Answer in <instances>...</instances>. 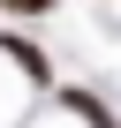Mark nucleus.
<instances>
[{"label":"nucleus","instance_id":"nucleus-3","mask_svg":"<svg viewBox=\"0 0 121 128\" xmlns=\"http://www.w3.org/2000/svg\"><path fill=\"white\" fill-rule=\"evenodd\" d=\"M0 8H8V15H45L53 0H0Z\"/></svg>","mask_w":121,"mask_h":128},{"label":"nucleus","instance_id":"nucleus-2","mask_svg":"<svg viewBox=\"0 0 121 128\" xmlns=\"http://www.w3.org/2000/svg\"><path fill=\"white\" fill-rule=\"evenodd\" d=\"M60 106H68L83 128H121V120H113V106H106L98 90H60Z\"/></svg>","mask_w":121,"mask_h":128},{"label":"nucleus","instance_id":"nucleus-1","mask_svg":"<svg viewBox=\"0 0 121 128\" xmlns=\"http://www.w3.org/2000/svg\"><path fill=\"white\" fill-rule=\"evenodd\" d=\"M0 53H8V60H15L30 83H53V60H45V45H38V38H23V30H0Z\"/></svg>","mask_w":121,"mask_h":128}]
</instances>
